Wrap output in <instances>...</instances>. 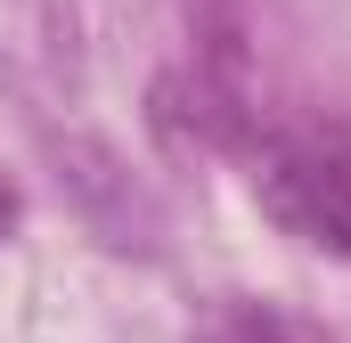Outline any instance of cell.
Here are the masks:
<instances>
[{
  "mask_svg": "<svg viewBox=\"0 0 351 343\" xmlns=\"http://www.w3.org/2000/svg\"><path fill=\"white\" fill-rule=\"evenodd\" d=\"M204 343H311V335H302L294 319L262 311V303H245V311H229V319H221V327H213Z\"/></svg>",
  "mask_w": 351,
  "mask_h": 343,
  "instance_id": "obj_3",
  "label": "cell"
},
{
  "mask_svg": "<svg viewBox=\"0 0 351 343\" xmlns=\"http://www.w3.org/2000/svg\"><path fill=\"white\" fill-rule=\"evenodd\" d=\"M196 33V123L213 139H245L254 115V8L245 0H188Z\"/></svg>",
  "mask_w": 351,
  "mask_h": 343,
  "instance_id": "obj_2",
  "label": "cell"
},
{
  "mask_svg": "<svg viewBox=\"0 0 351 343\" xmlns=\"http://www.w3.org/2000/svg\"><path fill=\"white\" fill-rule=\"evenodd\" d=\"M8 221H16V196H8V180H0V237H8Z\"/></svg>",
  "mask_w": 351,
  "mask_h": 343,
  "instance_id": "obj_4",
  "label": "cell"
},
{
  "mask_svg": "<svg viewBox=\"0 0 351 343\" xmlns=\"http://www.w3.org/2000/svg\"><path fill=\"white\" fill-rule=\"evenodd\" d=\"M254 188H262L269 221L286 237L351 261V164L343 156H327V147H262Z\"/></svg>",
  "mask_w": 351,
  "mask_h": 343,
  "instance_id": "obj_1",
  "label": "cell"
}]
</instances>
